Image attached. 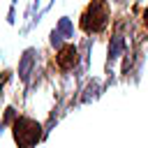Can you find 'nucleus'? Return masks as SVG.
<instances>
[{
	"mask_svg": "<svg viewBox=\"0 0 148 148\" xmlns=\"http://www.w3.org/2000/svg\"><path fill=\"white\" fill-rule=\"evenodd\" d=\"M16 5H18V0H12V5H9V12H7V23L9 25L16 23Z\"/></svg>",
	"mask_w": 148,
	"mask_h": 148,
	"instance_id": "nucleus-9",
	"label": "nucleus"
},
{
	"mask_svg": "<svg viewBox=\"0 0 148 148\" xmlns=\"http://www.w3.org/2000/svg\"><path fill=\"white\" fill-rule=\"evenodd\" d=\"M49 44H51L53 49H60V46L65 44V37H62V35L53 28V30H51V35H49Z\"/></svg>",
	"mask_w": 148,
	"mask_h": 148,
	"instance_id": "nucleus-8",
	"label": "nucleus"
},
{
	"mask_svg": "<svg viewBox=\"0 0 148 148\" xmlns=\"http://www.w3.org/2000/svg\"><path fill=\"white\" fill-rule=\"evenodd\" d=\"M81 92H83V95H81L79 104H90L92 99H97V97L104 92V86H102V81H99L97 76H92V79H88V83H86V88H83Z\"/></svg>",
	"mask_w": 148,
	"mask_h": 148,
	"instance_id": "nucleus-6",
	"label": "nucleus"
},
{
	"mask_svg": "<svg viewBox=\"0 0 148 148\" xmlns=\"http://www.w3.org/2000/svg\"><path fill=\"white\" fill-rule=\"evenodd\" d=\"M44 125L30 116H18L12 125V136L16 148H35L44 139Z\"/></svg>",
	"mask_w": 148,
	"mask_h": 148,
	"instance_id": "nucleus-2",
	"label": "nucleus"
},
{
	"mask_svg": "<svg viewBox=\"0 0 148 148\" xmlns=\"http://www.w3.org/2000/svg\"><path fill=\"white\" fill-rule=\"evenodd\" d=\"M141 23H143V30H148V7H146L143 14H141Z\"/></svg>",
	"mask_w": 148,
	"mask_h": 148,
	"instance_id": "nucleus-10",
	"label": "nucleus"
},
{
	"mask_svg": "<svg viewBox=\"0 0 148 148\" xmlns=\"http://www.w3.org/2000/svg\"><path fill=\"white\" fill-rule=\"evenodd\" d=\"M37 56H39V51H37V46H28L23 53H21V58H18V79H21V83H30V76L32 74H37Z\"/></svg>",
	"mask_w": 148,
	"mask_h": 148,
	"instance_id": "nucleus-5",
	"label": "nucleus"
},
{
	"mask_svg": "<svg viewBox=\"0 0 148 148\" xmlns=\"http://www.w3.org/2000/svg\"><path fill=\"white\" fill-rule=\"evenodd\" d=\"M79 62H83L81 49L76 44H72V42H65L56 53V69L60 74H69V72H76Z\"/></svg>",
	"mask_w": 148,
	"mask_h": 148,
	"instance_id": "nucleus-3",
	"label": "nucleus"
},
{
	"mask_svg": "<svg viewBox=\"0 0 148 148\" xmlns=\"http://www.w3.org/2000/svg\"><path fill=\"white\" fill-rule=\"evenodd\" d=\"M125 53H127V39H125L123 32H116V30H113V35H111V39H109V49H106V65H104V69H106L109 76L113 74L111 67H113V65L118 62V58L125 56Z\"/></svg>",
	"mask_w": 148,
	"mask_h": 148,
	"instance_id": "nucleus-4",
	"label": "nucleus"
},
{
	"mask_svg": "<svg viewBox=\"0 0 148 148\" xmlns=\"http://www.w3.org/2000/svg\"><path fill=\"white\" fill-rule=\"evenodd\" d=\"M56 30H58L65 39H72V37H74V23H72V18H69V16H60L58 23H56Z\"/></svg>",
	"mask_w": 148,
	"mask_h": 148,
	"instance_id": "nucleus-7",
	"label": "nucleus"
},
{
	"mask_svg": "<svg viewBox=\"0 0 148 148\" xmlns=\"http://www.w3.org/2000/svg\"><path fill=\"white\" fill-rule=\"evenodd\" d=\"M111 21V5L109 0H90L81 16H79V28L86 32V35H99L106 30Z\"/></svg>",
	"mask_w": 148,
	"mask_h": 148,
	"instance_id": "nucleus-1",
	"label": "nucleus"
}]
</instances>
